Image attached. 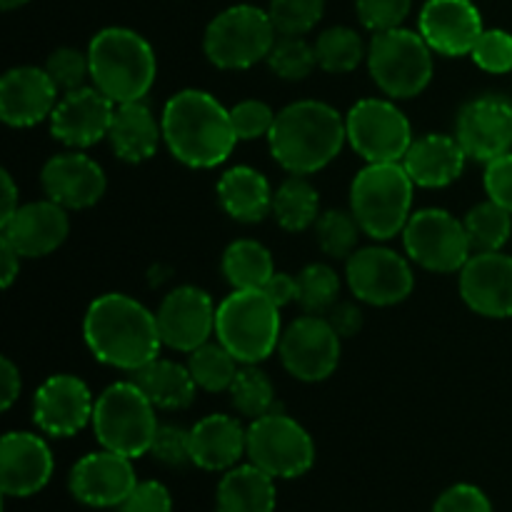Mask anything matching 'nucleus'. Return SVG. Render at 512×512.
<instances>
[{
	"label": "nucleus",
	"mask_w": 512,
	"mask_h": 512,
	"mask_svg": "<svg viewBox=\"0 0 512 512\" xmlns=\"http://www.w3.org/2000/svg\"><path fill=\"white\" fill-rule=\"evenodd\" d=\"M345 278L355 298L375 308L403 303L415 288V275L408 258L385 245L355 250L345 260Z\"/></svg>",
	"instance_id": "nucleus-14"
},
{
	"label": "nucleus",
	"mask_w": 512,
	"mask_h": 512,
	"mask_svg": "<svg viewBox=\"0 0 512 512\" xmlns=\"http://www.w3.org/2000/svg\"><path fill=\"white\" fill-rule=\"evenodd\" d=\"M483 185L493 203L503 205L508 213H512V150L485 163Z\"/></svg>",
	"instance_id": "nucleus-49"
},
{
	"label": "nucleus",
	"mask_w": 512,
	"mask_h": 512,
	"mask_svg": "<svg viewBox=\"0 0 512 512\" xmlns=\"http://www.w3.org/2000/svg\"><path fill=\"white\" fill-rule=\"evenodd\" d=\"M328 323L340 338H353L363 328V310L355 303H335L328 310Z\"/></svg>",
	"instance_id": "nucleus-50"
},
{
	"label": "nucleus",
	"mask_w": 512,
	"mask_h": 512,
	"mask_svg": "<svg viewBox=\"0 0 512 512\" xmlns=\"http://www.w3.org/2000/svg\"><path fill=\"white\" fill-rule=\"evenodd\" d=\"M403 245L408 258L430 273H460L473 258L465 223L443 208H423L410 215Z\"/></svg>",
	"instance_id": "nucleus-11"
},
{
	"label": "nucleus",
	"mask_w": 512,
	"mask_h": 512,
	"mask_svg": "<svg viewBox=\"0 0 512 512\" xmlns=\"http://www.w3.org/2000/svg\"><path fill=\"white\" fill-rule=\"evenodd\" d=\"M3 235L23 258H45L65 243L70 233L68 210L50 198L25 203L0 225Z\"/></svg>",
	"instance_id": "nucleus-25"
},
{
	"label": "nucleus",
	"mask_w": 512,
	"mask_h": 512,
	"mask_svg": "<svg viewBox=\"0 0 512 512\" xmlns=\"http://www.w3.org/2000/svg\"><path fill=\"white\" fill-rule=\"evenodd\" d=\"M433 512H493V505L478 485L458 483L440 493Z\"/></svg>",
	"instance_id": "nucleus-47"
},
{
	"label": "nucleus",
	"mask_w": 512,
	"mask_h": 512,
	"mask_svg": "<svg viewBox=\"0 0 512 512\" xmlns=\"http://www.w3.org/2000/svg\"><path fill=\"white\" fill-rule=\"evenodd\" d=\"M25 3H30V0H0V8H3V10H15V8H23Z\"/></svg>",
	"instance_id": "nucleus-55"
},
{
	"label": "nucleus",
	"mask_w": 512,
	"mask_h": 512,
	"mask_svg": "<svg viewBox=\"0 0 512 512\" xmlns=\"http://www.w3.org/2000/svg\"><path fill=\"white\" fill-rule=\"evenodd\" d=\"M465 230H468L470 245L473 253H493V250H503L512 235V213L503 208V205L485 200L478 203L475 208L468 210L463 218Z\"/></svg>",
	"instance_id": "nucleus-35"
},
{
	"label": "nucleus",
	"mask_w": 512,
	"mask_h": 512,
	"mask_svg": "<svg viewBox=\"0 0 512 512\" xmlns=\"http://www.w3.org/2000/svg\"><path fill=\"white\" fill-rule=\"evenodd\" d=\"M150 455L158 463L168 465V468H183L188 463L193 465V458H190V430L173 423H160L153 445H150Z\"/></svg>",
	"instance_id": "nucleus-46"
},
{
	"label": "nucleus",
	"mask_w": 512,
	"mask_h": 512,
	"mask_svg": "<svg viewBox=\"0 0 512 512\" xmlns=\"http://www.w3.org/2000/svg\"><path fill=\"white\" fill-rule=\"evenodd\" d=\"M268 13L278 35H305L323 18L325 0H270Z\"/></svg>",
	"instance_id": "nucleus-41"
},
{
	"label": "nucleus",
	"mask_w": 512,
	"mask_h": 512,
	"mask_svg": "<svg viewBox=\"0 0 512 512\" xmlns=\"http://www.w3.org/2000/svg\"><path fill=\"white\" fill-rule=\"evenodd\" d=\"M248 455V428L238 418L223 413L205 415L190 428V458L208 473H228Z\"/></svg>",
	"instance_id": "nucleus-26"
},
{
	"label": "nucleus",
	"mask_w": 512,
	"mask_h": 512,
	"mask_svg": "<svg viewBox=\"0 0 512 512\" xmlns=\"http://www.w3.org/2000/svg\"><path fill=\"white\" fill-rule=\"evenodd\" d=\"M20 260H23V255L8 240L0 238V283H3V288H10L20 275Z\"/></svg>",
	"instance_id": "nucleus-53"
},
{
	"label": "nucleus",
	"mask_w": 512,
	"mask_h": 512,
	"mask_svg": "<svg viewBox=\"0 0 512 512\" xmlns=\"http://www.w3.org/2000/svg\"><path fill=\"white\" fill-rule=\"evenodd\" d=\"M273 193L268 178L250 165H235L218 180L220 208L245 225L260 223L273 215Z\"/></svg>",
	"instance_id": "nucleus-29"
},
{
	"label": "nucleus",
	"mask_w": 512,
	"mask_h": 512,
	"mask_svg": "<svg viewBox=\"0 0 512 512\" xmlns=\"http://www.w3.org/2000/svg\"><path fill=\"white\" fill-rule=\"evenodd\" d=\"M108 140L120 160L138 165L158 153L160 140H163V125L143 100L115 105Z\"/></svg>",
	"instance_id": "nucleus-28"
},
{
	"label": "nucleus",
	"mask_w": 512,
	"mask_h": 512,
	"mask_svg": "<svg viewBox=\"0 0 512 512\" xmlns=\"http://www.w3.org/2000/svg\"><path fill=\"white\" fill-rule=\"evenodd\" d=\"M3 208H0V225L20 208V200H18V188H15V180L8 170H3Z\"/></svg>",
	"instance_id": "nucleus-54"
},
{
	"label": "nucleus",
	"mask_w": 512,
	"mask_h": 512,
	"mask_svg": "<svg viewBox=\"0 0 512 512\" xmlns=\"http://www.w3.org/2000/svg\"><path fill=\"white\" fill-rule=\"evenodd\" d=\"M248 463L275 480H295L315 463V443L308 430L290 415L275 413L250 420Z\"/></svg>",
	"instance_id": "nucleus-10"
},
{
	"label": "nucleus",
	"mask_w": 512,
	"mask_h": 512,
	"mask_svg": "<svg viewBox=\"0 0 512 512\" xmlns=\"http://www.w3.org/2000/svg\"><path fill=\"white\" fill-rule=\"evenodd\" d=\"M368 68L373 83L390 100H410L433 80V48L415 30L393 28L373 33L368 45Z\"/></svg>",
	"instance_id": "nucleus-8"
},
{
	"label": "nucleus",
	"mask_w": 512,
	"mask_h": 512,
	"mask_svg": "<svg viewBox=\"0 0 512 512\" xmlns=\"http://www.w3.org/2000/svg\"><path fill=\"white\" fill-rule=\"evenodd\" d=\"M345 143V118L323 100L285 105L268 135L270 155L290 175L320 173L338 158Z\"/></svg>",
	"instance_id": "nucleus-3"
},
{
	"label": "nucleus",
	"mask_w": 512,
	"mask_h": 512,
	"mask_svg": "<svg viewBox=\"0 0 512 512\" xmlns=\"http://www.w3.org/2000/svg\"><path fill=\"white\" fill-rule=\"evenodd\" d=\"M20 390H23V380H20L18 365L10 358H3L0 363V408H13L15 400L20 398Z\"/></svg>",
	"instance_id": "nucleus-52"
},
{
	"label": "nucleus",
	"mask_w": 512,
	"mask_h": 512,
	"mask_svg": "<svg viewBox=\"0 0 512 512\" xmlns=\"http://www.w3.org/2000/svg\"><path fill=\"white\" fill-rule=\"evenodd\" d=\"M193 373L195 383L205 393H228L238 375L240 363L220 343H205L198 350L188 353L185 363Z\"/></svg>",
	"instance_id": "nucleus-37"
},
{
	"label": "nucleus",
	"mask_w": 512,
	"mask_h": 512,
	"mask_svg": "<svg viewBox=\"0 0 512 512\" xmlns=\"http://www.w3.org/2000/svg\"><path fill=\"white\" fill-rule=\"evenodd\" d=\"M45 70L53 78V83L58 85L60 93H70V90H78L83 85H88L90 58L88 53H83L78 48H58L48 55Z\"/></svg>",
	"instance_id": "nucleus-42"
},
{
	"label": "nucleus",
	"mask_w": 512,
	"mask_h": 512,
	"mask_svg": "<svg viewBox=\"0 0 512 512\" xmlns=\"http://www.w3.org/2000/svg\"><path fill=\"white\" fill-rule=\"evenodd\" d=\"M265 295L273 300L278 308H285L290 303H298V275H290V273H278L275 270L273 278L265 283Z\"/></svg>",
	"instance_id": "nucleus-51"
},
{
	"label": "nucleus",
	"mask_w": 512,
	"mask_h": 512,
	"mask_svg": "<svg viewBox=\"0 0 512 512\" xmlns=\"http://www.w3.org/2000/svg\"><path fill=\"white\" fill-rule=\"evenodd\" d=\"M455 138L470 160L490 163L512 150V103L503 95H478L460 108Z\"/></svg>",
	"instance_id": "nucleus-15"
},
{
	"label": "nucleus",
	"mask_w": 512,
	"mask_h": 512,
	"mask_svg": "<svg viewBox=\"0 0 512 512\" xmlns=\"http://www.w3.org/2000/svg\"><path fill=\"white\" fill-rule=\"evenodd\" d=\"M215 315L218 305L195 285L170 290L155 310L163 345L178 353H193L200 345L210 343V335H215Z\"/></svg>",
	"instance_id": "nucleus-16"
},
{
	"label": "nucleus",
	"mask_w": 512,
	"mask_h": 512,
	"mask_svg": "<svg viewBox=\"0 0 512 512\" xmlns=\"http://www.w3.org/2000/svg\"><path fill=\"white\" fill-rule=\"evenodd\" d=\"M275 118L278 113H273L268 103L263 100H240L230 108V120H233V128L238 140H258V138H268L270 130H273Z\"/></svg>",
	"instance_id": "nucleus-44"
},
{
	"label": "nucleus",
	"mask_w": 512,
	"mask_h": 512,
	"mask_svg": "<svg viewBox=\"0 0 512 512\" xmlns=\"http://www.w3.org/2000/svg\"><path fill=\"white\" fill-rule=\"evenodd\" d=\"M163 143L178 163L195 170H210L223 165L233 155L235 135L230 108L215 95L198 88H185L165 103Z\"/></svg>",
	"instance_id": "nucleus-2"
},
{
	"label": "nucleus",
	"mask_w": 512,
	"mask_h": 512,
	"mask_svg": "<svg viewBox=\"0 0 512 512\" xmlns=\"http://www.w3.org/2000/svg\"><path fill=\"white\" fill-rule=\"evenodd\" d=\"M278 490L275 478L253 463H240L223 473L215 493L218 512H275Z\"/></svg>",
	"instance_id": "nucleus-30"
},
{
	"label": "nucleus",
	"mask_w": 512,
	"mask_h": 512,
	"mask_svg": "<svg viewBox=\"0 0 512 512\" xmlns=\"http://www.w3.org/2000/svg\"><path fill=\"white\" fill-rule=\"evenodd\" d=\"M135 485L133 460L105 448L80 458L68 475L73 498L88 508H120Z\"/></svg>",
	"instance_id": "nucleus-18"
},
{
	"label": "nucleus",
	"mask_w": 512,
	"mask_h": 512,
	"mask_svg": "<svg viewBox=\"0 0 512 512\" xmlns=\"http://www.w3.org/2000/svg\"><path fill=\"white\" fill-rule=\"evenodd\" d=\"M53 453L35 433H5L0 443V490L5 498H30L53 478Z\"/></svg>",
	"instance_id": "nucleus-23"
},
{
	"label": "nucleus",
	"mask_w": 512,
	"mask_h": 512,
	"mask_svg": "<svg viewBox=\"0 0 512 512\" xmlns=\"http://www.w3.org/2000/svg\"><path fill=\"white\" fill-rule=\"evenodd\" d=\"M220 270H223L225 280L233 285V290H263L265 283L273 278L275 263L263 243L240 238L225 248Z\"/></svg>",
	"instance_id": "nucleus-32"
},
{
	"label": "nucleus",
	"mask_w": 512,
	"mask_h": 512,
	"mask_svg": "<svg viewBox=\"0 0 512 512\" xmlns=\"http://www.w3.org/2000/svg\"><path fill=\"white\" fill-rule=\"evenodd\" d=\"M340 275L328 263H310L298 273V303L310 315H328L338 303Z\"/></svg>",
	"instance_id": "nucleus-39"
},
{
	"label": "nucleus",
	"mask_w": 512,
	"mask_h": 512,
	"mask_svg": "<svg viewBox=\"0 0 512 512\" xmlns=\"http://www.w3.org/2000/svg\"><path fill=\"white\" fill-rule=\"evenodd\" d=\"M115 103L100 93L93 83L60 95L58 105L50 113V133L68 148L83 150L108 138L113 123Z\"/></svg>",
	"instance_id": "nucleus-19"
},
{
	"label": "nucleus",
	"mask_w": 512,
	"mask_h": 512,
	"mask_svg": "<svg viewBox=\"0 0 512 512\" xmlns=\"http://www.w3.org/2000/svg\"><path fill=\"white\" fill-rule=\"evenodd\" d=\"M90 83L115 105L138 103L150 93L158 60L148 40L130 28H103L88 45Z\"/></svg>",
	"instance_id": "nucleus-4"
},
{
	"label": "nucleus",
	"mask_w": 512,
	"mask_h": 512,
	"mask_svg": "<svg viewBox=\"0 0 512 512\" xmlns=\"http://www.w3.org/2000/svg\"><path fill=\"white\" fill-rule=\"evenodd\" d=\"M40 185L45 198L63 205L65 210H85L100 203L108 188L105 170L98 160L80 150L58 153L40 170Z\"/></svg>",
	"instance_id": "nucleus-20"
},
{
	"label": "nucleus",
	"mask_w": 512,
	"mask_h": 512,
	"mask_svg": "<svg viewBox=\"0 0 512 512\" xmlns=\"http://www.w3.org/2000/svg\"><path fill=\"white\" fill-rule=\"evenodd\" d=\"M278 40L270 13L255 5H233L215 15L203 35V50L220 70H248L268 60Z\"/></svg>",
	"instance_id": "nucleus-9"
},
{
	"label": "nucleus",
	"mask_w": 512,
	"mask_h": 512,
	"mask_svg": "<svg viewBox=\"0 0 512 512\" xmlns=\"http://www.w3.org/2000/svg\"><path fill=\"white\" fill-rule=\"evenodd\" d=\"M473 63L480 70L493 75L512 73V35L508 30L485 28L480 40L475 43L473 53H470Z\"/></svg>",
	"instance_id": "nucleus-43"
},
{
	"label": "nucleus",
	"mask_w": 512,
	"mask_h": 512,
	"mask_svg": "<svg viewBox=\"0 0 512 512\" xmlns=\"http://www.w3.org/2000/svg\"><path fill=\"white\" fill-rule=\"evenodd\" d=\"M413 0H355L360 23L373 33L400 28L410 15Z\"/></svg>",
	"instance_id": "nucleus-45"
},
{
	"label": "nucleus",
	"mask_w": 512,
	"mask_h": 512,
	"mask_svg": "<svg viewBox=\"0 0 512 512\" xmlns=\"http://www.w3.org/2000/svg\"><path fill=\"white\" fill-rule=\"evenodd\" d=\"M413 190L403 163H368L350 185V210L368 238L390 240L403 235L413 215Z\"/></svg>",
	"instance_id": "nucleus-5"
},
{
	"label": "nucleus",
	"mask_w": 512,
	"mask_h": 512,
	"mask_svg": "<svg viewBox=\"0 0 512 512\" xmlns=\"http://www.w3.org/2000/svg\"><path fill=\"white\" fill-rule=\"evenodd\" d=\"M155 410L158 408L133 380L105 388L95 400L93 423H90L100 448L113 450L130 460L148 455L160 425Z\"/></svg>",
	"instance_id": "nucleus-7"
},
{
	"label": "nucleus",
	"mask_w": 512,
	"mask_h": 512,
	"mask_svg": "<svg viewBox=\"0 0 512 512\" xmlns=\"http://www.w3.org/2000/svg\"><path fill=\"white\" fill-rule=\"evenodd\" d=\"M313 48L315 58H318V68L330 75L353 73L368 58L365 40L360 38L358 30L348 28V25H333V28L323 30L315 38Z\"/></svg>",
	"instance_id": "nucleus-34"
},
{
	"label": "nucleus",
	"mask_w": 512,
	"mask_h": 512,
	"mask_svg": "<svg viewBox=\"0 0 512 512\" xmlns=\"http://www.w3.org/2000/svg\"><path fill=\"white\" fill-rule=\"evenodd\" d=\"M58 93V85L45 68H10L0 80V118L10 128H33L50 118L60 100Z\"/></svg>",
	"instance_id": "nucleus-24"
},
{
	"label": "nucleus",
	"mask_w": 512,
	"mask_h": 512,
	"mask_svg": "<svg viewBox=\"0 0 512 512\" xmlns=\"http://www.w3.org/2000/svg\"><path fill=\"white\" fill-rule=\"evenodd\" d=\"M93 413V393L70 373L50 375L33 395V420L50 438H73L93 423Z\"/></svg>",
	"instance_id": "nucleus-17"
},
{
	"label": "nucleus",
	"mask_w": 512,
	"mask_h": 512,
	"mask_svg": "<svg viewBox=\"0 0 512 512\" xmlns=\"http://www.w3.org/2000/svg\"><path fill=\"white\" fill-rule=\"evenodd\" d=\"M215 338L240 365H258L278 353L280 308L265 290H233L215 315Z\"/></svg>",
	"instance_id": "nucleus-6"
},
{
	"label": "nucleus",
	"mask_w": 512,
	"mask_h": 512,
	"mask_svg": "<svg viewBox=\"0 0 512 512\" xmlns=\"http://www.w3.org/2000/svg\"><path fill=\"white\" fill-rule=\"evenodd\" d=\"M460 295L483 318H512V255L473 253L460 270Z\"/></svg>",
	"instance_id": "nucleus-22"
},
{
	"label": "nucleus",
	"mask_w": 512,
	"mask_h": 512,
	"mask_svg": "<svg viewBox=\"0 0 512 512\" xmlns=\"http://www.w3.org/2000/svg\"><path fill=\"white\" fill-rule=\"evenodd\" d=\"M418 33L433 53L460 58L473 53L485 25L473 0H428L420 10Z\"/></svg>",
	"instance_id": "nucleus-21"
},
{
	"label": "nucleus",
	"mask_w": 512,
	"mask_h": 512,
	"mask_svg": "<svg viewBox=\"0 0 512 512\" xmlns=\"http://www.w3.org/2000/svg\"><path fill=\"white\" fill-rule=\"evenodd\" d=\"M468 153L458 143L455 135L428 133L423 138H415L408 148L405 158L400 160L408 170L415 188H448L450 183L463 175L468 165Z\"/></svg>",
	"instance_id": "nucleus-27"
},
{
	"label": "nucleus",
	"mask_w": 512,
	"mask_h": 512,
	"mask_svg": "<svg viewBox=\"0 0 512 512\" xmlns=\"http://www.w3.org/2000/svg\"><path fill=\"white\" fill-rule=\"evenodd\" d=\"M273 218L288 233L315 228L320 218V195L305 175H290L275 188Z\"/></svg>",
	"instance_id": "nucleus-33"
},
{
	"label": "nucleus",
	"mask_w": 512,
	"mask_h": 512,
	"mask_svg": "<svg viewBox=\"0 0 512 512\" xmlns=\"http://www.w3.org/2000/svg\"><path fill=\"white\" fill-rule=\"evenodd\" d=\"M230 403L238 415L248 420H258L278 410L275 405V385L258 365H243L230 385Z\"/></svg>",
	"instance_id": "nucleus-36"
},
{
	"label": "nucleus",
	"mask_w": 512,
	"mask_h": 512,
	"mask_svg": "<svg viewBox=\"0 0 512 512\" xmlns=\"http://www.w3.org/2000/svg\"><path fill=\"white\" fill-rule=\"evenodd\" d=\"M340 340L328 318L305 313L283 330L280 363L300 383H323L340 365Z\"/></svg>",
	"instance_id": "nucleus-13"
},
{
	"label": "nucleus",
	"mask_w": 512,
	"mask_h": 512,
	"mask_svg": "<svg viewBox=\"0 0 512 512\" xmlns=\"http://www.w3.org/2000/svg\"><path fill=\"white\" fill-rule=\"evenodd\" d=\"M120 512H173V498L158 480H138L133 493L120 505Z\"/></svg>",
	"instance_id": "nucleus-48"
},
{
	"label": "nucleus",
	"mask_w": 512,
	"mask_h": 512,
	"mask_svg": "<svg viewBox=\"0 0 512 512\" xmlns=\"http://www.w3.org/2000/svg\"><path fill=\"white\" fill-rule=\"evenodd\" d=\"M360 223L353 210H325L315 223V240L320 250L333 260H348L358 250Z\"/></svg>",
	"instance_id": "nucleus-38"
},
{
	"label": "nucleus",
	"mask_w": 512,
	"mask_h": 512,
	"mask_svg": "<svg viewBox=\"0 0 512 512\" xmlns=\"http://www.w3.org/2000/svg\"><path fill=\"white\" fill-rule=\"evenodd\" d=\"M83 338L95 360L125 373L148 365L163 348L155 313L125 293H105L88 305Z\"/></svg>",
	"instance_id": "nucleus-1"
},
{
	"label": "nucleus",
	"mask_w": 512,
	"mask_h": 512,
	"mask_svg": "<svg viewBox=\"0 0 512 512\" xmlns=\"http://www.w3.org/2000/svg\"><path fill=\"white\" fill-rule=\"evenodd\" d=\"M130 380L148 395L158 410H185L193 405L198 383L188 365L170 358H155L140 370L130 373Z\"/></svg>",
	"instance_id": "nucleus-31"
},
{
	"label": "nucleus",
	"mask_w": 512,
	"mask_h": 512,
	"mask_svg": "<svg viewBox=\"0 0 512 512\" xmlns=\"http://www.w3.org/2000/svg\"><path fill=\"white\" fill-rule=\"evenodd\" d=\"M268 65L280 80L300 83L313 75V70L318 68V58H315L313 43H308L303 35H278L268 55Z\"/></svg>",
	"instance_id": "nucleus-40"
},
{
	"label": "nucleus",
	"mask_w": 512,
	"mask_h": 512,
	"mask_svg": "<svg viewBox=\"0 0 512 512\" xmlns=\"http://www.w3.org/2000/svg\"><path fill=\"white\" fill-rule=\"evenodd\" d=\"M348 143L365 163H400L413 145L410 120L393 100H358L345 115Z\"/></svg>",
	"instance_id": "nucleus-12"
}]
</instances>
